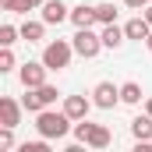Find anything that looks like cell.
Listing matches in <instances>:
<instances>
[{"label":"cell","instance_id":"1","mask_svg":"<svg viewBox=\"0 0 152 152\" xmlns=\"http://www.w3.org/2000/svg\"><path fill=\"white\" fill-rule=\"evenodd\" d=\"M36 131H39V138H50V142H60V138H67V131H75V120L64 113H57V110H39L36 113Z\"/></svg>","mask_w":152,"mask_h":152},{"label":"cell","instance_id":"2","mask_svg":"<svg viewBox=\"0 0 152 152\" xmlns=\"http://www.w3.org/2000/svg\"><path fill=\"white\" fill-rule=\"evenodd\" d=\"M71 57H75V42H67V39H53V42L42 46V64H46L50 71L71 67Z\"/></svg>","mask_w":152,"mask_h":152},{"label":"cell","instance_id":"3","mask_svg":"<svg viewBox=\"0 0 152 152\" xmlns=\"http://www.w3.org/2000/svg\"><path fill=\"white\" fill-rule=\"evenodd\" d=\"M71 42H75V53L85 57V60H92V57H99V50H106L103 46V36H96L92 28H78L75 36H71Z\"/></svg>","mask_w":152,"mask_h":152},{"label":"cell","instance_id":"4","mask_svg":"<svg viewBox=\"0 0 152 152\" xmlns=\"http://www.w3.org/2000/svg\"><path fill=\"white\" fill-rule=\"evenodd\" d=\"M46 64L42 60H25L21 67H18V78H21V85L25 88H39V85H46Z\"/></svg>","mask_w":152,"mask_h":152},{"label":"cell","instance_id":"5","mask_svg":"<svg viewBox=\"0 0 152 152\" xmlns=\"http://www.w3.org/2000/svg\"><path fill=\"white\" fill-rule=\"evenodd\" d=\"M92 103H96L99 110H113L117 103H120V85H113V81H99V85L92 88Z\"/></svg>","mask_w":152,"mask_h":152},{"label":"cell","instance_id":"6","mask_svg":"<svg viewBox=\"0 0 152 152\" xmlns=\"http://www.w3.org/2000/svg\"><path fill=\"white\" fill-rule=\"evenodd\" d=\"M39 11H42V21H46V25H60V21H71V7H67L64 0H46Z\"/></svg>","mask_w":152,"mask_h":152},{"label":"cell","instance_id":"7","mask_svg":"<svg viewBox=\"0 0 152 152\" xmlns=\"http://www.w3.org/2000/svg\"><path fill=\"white\" fill-rule=\"evenodd\" d=\"M92 106H96V103H92L88 96H64V113L71 117V120H85Z\"/></svg>","mask_w":152,"mask_h":152},{"label":"cell","instance_id":"8","mask_svg":"<svg viewBox=\"0 0 152 152\" xmlns=\"http://www.w3.org/2000/svg\"><path fill=\"white\" fill-rule=\"evenodd\" d=\"M21 110H25V106H21L18 99L4 96V99H0V124H4V127H18V124H21Z\"/></svg>","mask_w":152,"mask_h":152},{"label":"cell","instance_id":"9","mask_svg":"<svg viewBox=\"0 0 152 152\" xmlns=\"http://www.w3.org/2000/svg\"><path fill=\"white\" fill-rule=\"evenodd\" d=\"M110 142H113V134H110V127H103V124H92L88 127V134H85V149H110Z\"/></svg>","mask_w":152,"mask_h":152},{"label":"cell","instance_id":"10","mask_svg":"<svg viewBox=\"0 0 152 152\" xmlns=\"http://www.w3.org/2000/svg\"><path fill=\"white\" fill-rule=\"evenodd\" d=\"M149 32H152V25H149V18H145V14H138V18H131V21L124 25V36L134 39V42H145Z\"/></svg>","mask_w":152,"mask_h":152},{"label":"cell","instance_id":"11","mask_svg":"<svg viewBox=\"0 0 152 152\" xmlns=\"http://www.w3.org/2000/svg\"><path fill=\"white\" fill-rule=\"evenodd\" d=\"M71 25H75V28H92V25H96V7H92V4L71 7Z\"/></svg>","mask_w":152,"mask_h":152},{"label":"cell","instance_id":"12","mask_svg":"<svg viewBox=\"0 0 152 152\" xmlns=\"http://www.w3.org/2000/svg\"><path fill=\"white\" fill-rule=\"evenodd\" d=\"M131 134L134 142H152V113H142L131 120Z\"/></svg>","mask_w":152,"mask_h":152},{"label":"cell","instance_id":"13","mask_svg":"<svg viewBox=\"0 0 152 152\" xmlns=\"http://www.w3.org/2000/svg\"><path fill=\"white\" fill-rule=\"evenodd\" d=\"M18 28H21V39L25 42H42V36H46V21L42 18L39 21H21Z\"/></svg>","mask_w":152,"mask_h":152},{"label":"cell","instance_id":"14","mask_svg":"<svg viewBox=\"0 0 152 152\" xmlns=\"http://www.w3.org/2000/svg\"><path fill=\"white\" fill-rule=\"evenodd\" d=\"M99 36H103V46H106V50H117V46H120V42H124V28H120V25H103V32H99Z\"/></svg>","mask_w":152,"mask_h":152},{"label":"cell","instance_id":"15","mask_svg":"<svg viewBox=\"0 0 152 152\" xmlns=\"http://www.w3.org/2000/svg\"><path fill=\"white\" fill-rule=\"evenodd\" d=\"M142 96H145V92H142V85H138V81H124V85H120V103L138 106V103H142Z\"/></svg>","mask_w":152,"mask_h":152},{"label":"cell","instance_id":"16","mask_svg":"<svg viewBox=\"0 0 152 152\" xmlns=\"http://www.w3.org/2000/svg\"><path fill=\"white\" fill-rule=\"evenodd\" d=\"M96 21L99 25H113L117 21V4H110V0L106 4H96Z\"/></svg>","mask_w":152,"mask_h":152},{"label":"cell","instance_id":"17","mask_svg":"<svg viewBox=\"0 0 152 152\" xmlns=\"http://www.w3.org/2000/svg\"><path fill=\"white\" fill-rule=\"evenodd\" d=\"M18 39H21V28H14L11 21H4V25H0V46H14Z\"/></svg>","mask_w":152,"mask_h":152},{"label":"cell","instance_id":"18","mask_svg":"<svg viewBox=\"0 0 152 152\" xmlns=\"http://www.w3.org/2000/svg\"><path fill=\"white\" fill-rule=\"evenodd\" d=\"M21 106H25L28 113H39V110H46V106H42V99H39V92H36V88H25V96H21Z\"/></svg>","mask_w":152,"mask_h":152},{"label":"cell","instance_id":"19","mask_svg":"<svg viewBox=\"0 0 152 152\" xmlns=\"http://www.w3.org/2000/svg\"><path fill=\"white\" fill-rule=\"evenodd\" d=\"M0 7L7 14H28L32 11V0H0Z\"/></svg>","mask_w":152,"mask_h":152},{"label":"cell","instance_id":"20","mask_svg":"<svg viewBox=\"0 0 152 152\" xmlns=\"http://www.w3.org/2000/svg\"><path fill=\"white\" fill-rule=\"evenodd\" d=\"M36 92H39V99H42V106H53V103H57V96H60V92H57V85H50V81H46V85H39Z\"/></svg>","mask_w":152,"mask_h":152},{"label":"cell","instance_id":"21","mask_svg":"<svg viewBox=\"0 0 152 152\" xmlns=\"http://www.w3.org/2000/svg\"><path fill=\"white\" fill-rule=\"evenodd\" d=\"M14 67H18V60H14V53H11V46H4V50H0V71L7 75V71H14Z\"/></svg>","mask_w":152,"mask_h":152},{"label":"cell","instance_id":"22","mask_svg":"<svg viewBox=\"0 0 152 152\" xmlns=\"http://www.w3.org/2000/svg\"><path fill=\"white\" fill-rule=\"evenodd\" d=\"M7 149H14V127L0 124V152H7Z\"/></svg>","mask_w":152,"mask_h":152},{"label":"cell","instance_id":"23","mask_svg":"<svg viewBox=\"0 0 152 152\" xmlns=\"http://www.w3.org/2000/svg\"><path fill=\"white\" fill-rule=\"evenodd\" d=\"M21 152H50V138H39V142H25Z\"/></svg>","mask_w":152,"mask_h":152},{"label":"cell","instance_id":"24","mask_svg":"<svg viewBox=\"0 0 152 152\" xmlns=\"http://www.w3.org/2000/svg\"><path fill=\"white\" fill-rule=\"evenodd\" d=\"M152 0H124V7H131V11H145Z\"/></svg>","mask_w":152,"mask_h":152},{"label":"cell","instance_id":"25","mask_svg":"<svg viewBox=\"0 0 152 152\" xmlns=\"http://www.w3.org/2000/svg\"><path fill=\"white\" fill-rule=\"evenodd\" d=\"M142 14H145V18H149V25H152V4H149V7H145V11H142Z\"/></svg>","mask_w":152,"mask_h":152},{"label":"cell","instance_id":"26","mask_svg":"<svg viewBox=\"0 0 152 152\" xmlns=\"http://www.w3.org/2000/svg\"><path fill=\"white\" fill-rule=\"evenodd\" d=\"M145 113H152V96H149V99H145Z\"/></svg>","mask_w":152,"mask_h":152},{"label":"cell","instance_id":"27","mask_svg":"<svg viewBox=\"0 0 152 152\" xmlns=\"http://www.w3.org/2000/svg\"><path fill=\"white\" fill-rule=\"evenodd\" d=\"M145 46H149V53H152V32H149V39H145Z\"/></svg>","mask_w":152,"mask_h":152},{"label":"cell","instance_id":"28","mask_svg":"<svg viewBox=\"0 0 152 152\" xmlns=\"http://www.w3.org/2000/svg\"><path fill=\"white\" fill-rule=\"evenodd\" d=\"M42 4H46V0H32V7H42Z\"/></svg>","mask_w":152,"mask_h":152}]
</instances>
